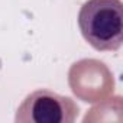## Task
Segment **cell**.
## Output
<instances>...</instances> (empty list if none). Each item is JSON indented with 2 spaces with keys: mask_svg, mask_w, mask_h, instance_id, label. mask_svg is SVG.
I'll use <instances>...</instances> for the list:
<instances>
[{
  "mask_svg": "<svg viewBox=\"0 0 123 123\" xmlns=\"http://www.w3.org/2000/svg\"><path fill=\"white\" fill-rule=\"evenodd\" d=\"M80 113L73 98L46 88L25 97L16 110V123H73Z\"/></svg>",
  "mask_w": 123,
  "mask_h": 123,
  "instance_id": "7a4b0ae2",
  "label": "cell"
},
{
  "mask_svg": "<svg viewBox=\"0 0 123 123\" xmlns=\"http://www.w3.org/2000/svg\"><path fill=\"white\" fill-rule=\"evenodd\" d=\"M68 84L74 96L86 103H100L114 90V78L109 67L93 58L80 59L71 65Z\"/></svg>",
  "mask_w": 123,
  "mask_h": 123,
  "instance_id": "3957f363",
  "label": "cell"
},
{
  "mask_svg": "<svg viewBox=\"0 0 123 123\" xmlns=\"http://www.w3.org/2000/svg\"><path fill=\"white\" fill-rule=\"evenodd\" d=\"M83 38L97 51H117L123 42V3L87 0L78 13Z\"/></svg>",
  "mask_w": 123,
  "mask_h": 123,
  "instance_id": "6da1fadb",
  "label": "cell"
}]
</instances>
